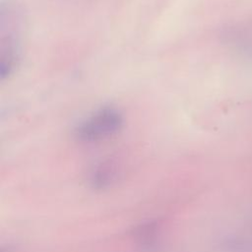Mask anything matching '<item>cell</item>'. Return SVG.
Returning a JSON list of instances; mask_svg holds the SVG:
<instances>
[{"mask_svg":"<svg viewBox=\"0 0 252 252\" xmlns=\"http://www.w3.org/2000/svg\"><path fill=\"white\" fill-rule=\"evenodd\" d=\"M123 124V114L118 108L102 106L78 124L75 135L84 142H96L115 135Z\"/></svg>","mask_w":252,"mask_h":252,"instance_id":"cell-1","label":"cell"}]
</instances>
